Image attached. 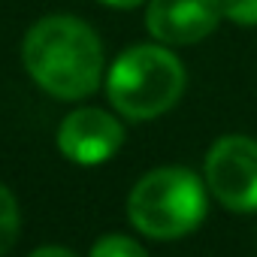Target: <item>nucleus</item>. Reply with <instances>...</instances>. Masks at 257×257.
Here are the masks:
<instances>
[{"label": "nucleus", "mask_w": 257, "mask_h": 257, "mask_svg": "<svg viewBox=\"0 0 257 257\" xmlns=\"http://www.w3.org/2000/svg\"><path fill=\"white\" fill-rule=\"evenodd\" d=\"M124 143V127L115 115L97 106L70 112L58 127V149L79 167H97L115 158Z\"/></svg>", "instance_id": "obj_5"}, {"label": "nucleus", "mask_w": 257, "mask_h": 257, "mask_svg": "<svg viewBox=\"0 0 257 257\" xmlns=\"http://www.w3.org/2000/svg\"><path fill=\"white\" fill-rule=\"evenodd\" d=\"M221 16L224 0H152L146 28L164 46H191L206 40Z\"/></svg>", "instance_id": "obj_6"}, {"label": "nucleus", "mask_w": 257, "mask_h": 257, "mask_svg": "<svg viewBox=\"0 0 257 257\" xmlns=\"http://www.w3.org/2000/svg\"><path fill=\"white\" fill-rule=\"evenodd\" d=\"M100 4H106V7H115V10H134V7L146 4V0H100Z\"/></svg>", "instance_id": "obj_11"}, {"label": "nucleus", "mask_w": 257, "mask_h": 257, "mask_svg": "<svg viewBox=\"0 0 257 257\" xmlns=\"http://www.w3.org/2000/svg\"><path fill=\"white\" fill-rule=\"evenodd\" d=\"M28 76L58 100H82L103 79V46L91 25L73 16H46L22 46Z\"/></svg>", "instance_id": "obj_1"}, {"label": "nucleus", "mask_w": 257, "mask_h": 257, "mask_svg": "<svg viewBox=\"0 0 257 257\" xmlns=\"http://www.w3.org/2000/svg\"><path fill=\"white\" fill-rule=\"evenodd\" d=\"M28 257H76V254H73V251H67V248H61V245H46V248L31 251Z\"/></svg>", "instance_id": "obj_10"}, {"label": "nucleus", "mask_w": 257, "mask_h": 257, "mask_svg": "<svg viewBox=\"0 0 257 257\" xmlns=\"http://www.w3.org/2000/svg\"><path fill=\"white\" fill-rule=\"evenodd\" d=\"M185 94V67L164 46H134L106 73V97L131 121H152L170 112Z\"/></svg>", "instance_id": "obj_2"}, {"label": "nucleus", "mask_w": 257, "mask_h": 257, "mask_svg": "<svg viewBox=\"0 0 257 257\" xmlns=\"http://www.w3.org/2000/svg\"><path fill=\"white\" fill-rule=\"evenodd\" d=\"M224 16L242 28H257V0H224Z\"/></svg>", "instance_id": "obj_9"}, {"label": "nucleus", "mask_w": 257, "mask_h": 257, "mask_svg": "<svg viewBox=\"0 0 257 257\" xmlns=\"http://www.w3.org/2000/svg\"><path fill=\"white\" fill-rule=\"evenodd\" d=\"M91 257H149V251L137 239H131V236L109 233V236H100L94 242Z\"/></svg>", "instance_id": "obj_8"}, {"label": "nucleus", "mask_w": 257, "mask_h": 257, "mask_svg": "<svg viewBox=\"0 0 257 257\" xmlns=\"http://www.w3.org/2000/svg\"><path fill=\"white\" fill-rule=\"evenodd\" d=\"M19 230H22V212H19V200L16 194L0 185V257H4L16 239H19Z\"/></svg>", "instance_id": "obj_7"}, {"label": "nucleus", "mask_w": 257, "mask_h": 257, "mask_svg": "<svg viewBox=\"0 0 257 257\" xmlns=\"http://www.w3.org/2000/svg\"><path fill=\"white\" fill-rule=\"evenodd\" d=\"M206 188L230 212H257V140L221 137L206 155Z\"/></svg>", "instance_id": "obj_4"}, {"label": "nucleus", "mask_w": 257, "mask_h": 257, "mask_svg": "<svg viewBox=\"0 0 257 257\" xmlns=\"http://www.w3.org/2000/svg\"><path fill=\"white\" fill-rule=\"evenodd\" d=\"M206 209V185L188 167H158L146 173L127 197V218L149 239L194 233L203 224Z\"/></svg>", "instance_id": "obj_3"}]
</instances>
